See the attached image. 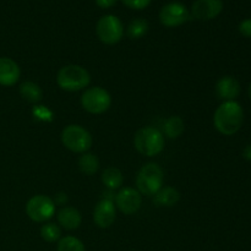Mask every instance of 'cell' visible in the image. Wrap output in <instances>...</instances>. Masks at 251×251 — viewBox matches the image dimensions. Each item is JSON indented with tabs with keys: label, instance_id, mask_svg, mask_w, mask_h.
I'll use <instances>...</instances> for the list:
<instances>
[{
	"label": "cell",
	"instance_id": "cell-11",
	"mask_svg": "<svg viewBox=\"0 0 251 251\" xmlns=\"http://www.w3.org/2000/svg\"><path fill=\"white\" fill-rule=\"evenodd\" d=\"M223 10L222 0H196L191 6L190 15L196 20L208 21L216 19Z\"/></svg>",
	"mask_w": 251,
	"mask_h": 251
},
{
	"label": "cell",
	"instance_id": "cell-16",
	"mask_svg": "<svg viewBox=\"0 0 251 251\" xmlns=\"http://www.w3.org/2000/svg\"><path fill=\"white\" fill-rule=\"evenodd\" d=\"M153 196V203L157 207H172L180 200V193L172 186H163Z\"/></svg>",
	"mask_w": 251,
	"mask_h": 251
},
{
	"label": "cell",
	"instance_id": "cell-20",
	"mask_svg": "<svg viewBox=\"0 0 251 251\" xmlns=\"http://www.w3.org/2000/svg\"><path fill=\"white\" fill-rule=\"evenodd\" d=\"M78 168L86 176H93L100 169V159L96 154L85 152L78 159Z\"/></svg>",
	"mask_w": 251,
	"mask_h": 251
},
{
	"label": "cell",
	"instance_id": "cell-26",
	"mask_svg": "<svg viewBox=\"0 0 251 251\" xmlns=\"http://www.w3.org/2000/svg\"><path fill=\"white\" fill-rule=\"evenodd\" d=\"M33 112L34 114H36V117L41 118V119L43 120H47L48 119V117H51V113L49 112L46 107H43V105H39V107L34 108Z\"/></svg>",
	"mask_w": 251,
	"mask_h": 251
},
{
	"label": "cell",
	"instance_id": "cell-18",
	"mask_svg": "<svg viewBox=\"0 0 251 251\" xmlns=\"http://www.w3.org/2000/svg\"><path fill=\"white\" fill-rule=\"evenodd\" d=\"M20 95L29 103H38L43 98L41 87L32 81H25L20 85Z\"/></svg>",
	"mask_w": 251,
	"mask_h": 251
},
{
	"label": "cell",
	"instance_id": "cell-13",
	"mask_svg": "<svg viewBox=\"0 0 251 251\" xmlns=\"http://www.w3.org/2000/svg\"><path fill=\"white\" fill-rule=\"evenodd\" d=\"M20 75H21V70L16 61L6 56L0 58V85L5 87H11L16 85L17 81L20 80Z\"/></svg>",
	"mask_w": 251,
	"mask_h": 251
},
{
	"label": "cell",
	"instance_id": "cell-19",
	"mask_svg": "<svg viewBox=\"0 0 251 251\" xmlns=\"http://www.w3.org/2000/svg\"><path fill=\"white\" fill-rule=\"evenodd\" d=\"M163 130L166 136H168L169 139H178L183 135L184 130H185V124L180 117L173 115L164 122Z\"/></svg>",
	"mask_w": 251,
	"mask_h": 251
},
{
	"label": "cell",
	"instance_id": "cell-17",
	"mask_svg": "<svg viewBox=\"0 0 251 251\" xmlns=\"http://www.w3.org/2000/svg\"><path fill=\"white\" fill-rule=\"evenodd\" d=\"M102 183L109 190H117V189L122 188L123 183H124L123 173L115 167H109L102 173Z\"/></svg>",
	"mask_w": 251,
	"mask_h": 251
},
{
	"label": "cell",
	"instance_id": "cell-10",
	"mask_svg": "<svg viewBox=\"0 0 251 251\" xmlns=\"http://www.w3.org/2000/svg\"><path fill=\"white\" fill-rule=\"evenodd\" d=\"M115 205L124 215H134L142 205V196L137 189L123 188L115 195Z\"/></svg>",
	"mask_w": 251,
	"mask_h": 251
},
{
	"label": "cell",
	"instance_id": "cell-12",
	"mask_svg": "<svg viewBox=\"0 0 251 251\" xmlns=\"http://www.w3.org/2000/svg\"><path fill=\"white\" fill-rule=\"evenodd\" d=\"M115 218H117V212H115L114 202L108 199H102L96 205L95 211H93V221L96 226L105 229L115 222Z\"/></svg>",
	"mask_w": 251,
	"mask_h": 251
},
{
	"label": "cell",
	"instance_id": "cell-7",
	"mask_svg": "<svg viewBox=\"0 0 251 251\" xmlns=\"http://www.w3.org/2000/svg\"><path fill=\"white\" fill-rule=\"evenodd\" d=\"M96 33L104 44H117L124 36V26L119 17L114 15H104L100 17L96 26Z\"/></svg>",
	"mask_w": 251,
	"mask_h": 251
},
{
	"label": "cell",
	"instance_id": "cell-30",
	"mask_svg": "<svg viewBox=\"0 0 251 251\" xmlns=\"http://www.w3.org/2000/svg\"><path fill=\"white\" fill-rule=\"evenodd\" d=\"M248 92H249V97H250V100H251V83H250V86H249V91H248Z\"/></svg>",
	"mask_w": 251,
	"mask_h": 251
},
{
	"label": "cell",
	"instance_id": "cell-23",
	"mask_svg": "<svg viewBox=\"0 0 251 251\" xmlns=\"http://www.w3.org/2000/svg\"><path fill=\"white\" fill-rule=\"evenodd\" d=\"M58 251H86L85 245L78 238L68 235L58 242Z\"/></svg>",
	"mask_w": 251,
	"mask_h": 251
},
{
	"label": "cell",
	"instance_id": "cell-2",
	"mask_svg": "<svg viewBox=\"0 0 251 251\" xmlns=\"http://www.w3.org/2000/svg\"><path fill=\"white\" fill-rule=\"evenodd\" d=\"M56 82L61 90L68 92H77L90 85L91 75L83 66L69 64L59 70Z\"/></svg>",
	"mask_w": 251,
	"mask_h": 251
},
{
	"label": "cell",
	"instance_id": "cell-1",
	"mask_svg": "<svg viewBox=\"0 0 251 251\" xmlns=\"http://www.w3.org/2000/svg\"><path fill=\"white\" fill-rule=\"evenodd\" d=\"M244 122V112L242 105L235 100L223 102L216 109L213 124L218 132L226 136L237 134Z\"/></svg>",
	"mask_w": 251,
	"mask_h": 251
},
{
	"label": "cell",
	"instance_id": "cell-28",
	"mask_svg": "<svg viewBox=\"0 0 251 251\" xmlns=\"http://www.w3.org/2000/svg\"><path fill=\"white\" fill-rule=\"evenodd\" d=\"M68 202V196L65 195L64 193H60L56 195V200H55V205H64V203Z\"/></svg>",
	"mask_w": 251,
	"mask_h": 251
},
{
	"label": "cell",
	"instance_id": "cell-27",
	"mask_svg": "<svg viewBox=\"0 0 251 251\" xmlns=\"http://www.w3.org/2000/svg\"><path fill=\"white\" fill-rule=\"evenodd\" d=\"M118 0H96V4L100 7V9H109V7L114 6L117 4Z\"/></svg>",
	"mask_w": 251,
	"mask_h": 251
},
{
	"label": "cell",
	"instance_id": "cell-5",
	"mask_svg": "<svg viewBox=\"0 0 251 251\" xmlns=\"http://www.w3.org/2000/svg\"><path fill=\"white\" fill-rule=\"evenodd\" d=\"M61 141L66 149L75 153H85L92 146V136L90 131L76 124L64 127L61 132Z\"/></svg>",
	"mask_w": 251,
	"mask_h": 251
},
{
	"label": "cell",
	"instance_id": "cell-3",
	"mask_svg": "<svg viewBox=\"0 0 251 251\" xmlns=\"http://www.w3.org/2000/svg\"><path fill=\"white\" fill-rule=\"evenodd\" d=\"M163 169L157 163L145 164L136 176V186L141 195L153 196L163 188Z\"/></svg>",
	"mask_w": 251,
	"mask_h": 251
},
{
	"label": "cell",
	"instance_id": "cell-29",
	"mask_svg": "<svg viewBox=\"0 0 251 251\" xmlns=\"http://www.w3.org/2000/svg\"><path fill=\"white\" fill-rule=\"evenodd\" d=\"M243 157H244V159H247V161L251 162V145H248V146H245V149L243 150Z\"/></svg>",
	"mask_w": 251,
	"mask_h": 251
},
{
	"label": "cell",
	"instance_id": "cell-15",
	"mask_svg": "<svg viewBox=\"0 0 251 251\" xmlns=\"http://www.w3.org/2000/svg\"><path fill=\"white\" fill-rule=\"evenodd\" d=\"M58 217V222L64 229L66 230H75L80 227L81 222H82V217H81L80 211L76 210L75 207L71 206H66L63 207L56 215Z\"/></svg>",
	"mask_w": 251,
	"mask_h": 251
},
{
	"label": "cell",
	"instance_id": "cell-6",
	"mask_svg": "<svg viewBox=\"0 0 251 251\" xmlns=\"http://www.w3.org/2000/svg\"><path fill=\"white\" fill-rule=\"evenodd\" d=\"M81 105L91 114H102L112 105V97L109 92L100 86L90 87L81 96Z\"/></svg>",
	"mask_w": 251,
	"mask_h": 251
},
{
	"label": "cell",
	"instance_id": "cell-24",
	"mask_svg": "<svg viewBox=\"0 0 251 251\" xmlns=\"http://www.w3.org/2000/svg\"><path fill=\"white\" fill-rule=\"evenodd\" d=\"M125 6L132 10H144L151 4L152 0H120Z\"/></svg>",
	"mask_w": 251,
	"mask_h": 251
},
{
	"label": "cell",
	"instance_id": "cell-21",
	"mask_svg": "<svg viewBox=\"0 0 251 251\" xmlns=\"http://www.w3.org/2000/svg\"><path fill=\"white\" fill-rule=\"evenodd\" d=\"M149 22L147 20L142 19V17H137L134 19L129 24L126 29V34L130 39H140L144 36H146L149 32Z\"/></svg>",
	"mask_w": 251,
	"mask_h": 251
},
{
	"label": "cell",
	"instance_id": "cell-9",
	"mask_svg": "<svg viewBox=\"0 0 251 251\" xmlns=\"http://www.w3.org/2000/svg\"><path fill=\"white\" fill-rule=\"evenodd\" d=\"M190 11L179 1L168 2L159 11V21L166 27H178L190 20Z\"/></svg>",
	"mask_w": 251,
	"mask_h": 251
},
{
	"label": "cell",
	"instance_id": "cell-14",
	"mask_svg": "<svg viewBox=\"0 0 251 251\" xmlns=\"http://www.w3.org/2000/svg\"><path fill=\"white\" fill-rule=\"evenodd\" d=\"M240 93V83L233 76H223L216 83V95L220 100H234Z\"/></svg>",
	"mask_w": 251,
	"mask_h": 251
},
{
	"label": "cell",
	"instance_id": "cell-4",
	"mask_svg": "<svg viewBox=\"0 0 251 251\" xmlns=\"http://www.w3.org/2000/svg\"><path fill=\"white\" fill-rule=\"evenodd\" d=\"M135 149L146 157H153L164 149V136L157 127L145 126L135 134Z\"/></svg>",
	"mask_w": 251,
	"mask_h": 251
},
{
	"label": "cell",
	"instance_id": "cell-25",
	"mask_svg": "<svg viewBox=\"0 0 251 251\" xmlns=\"http://www.w3.org/2000/svg\"><path fill=\"white\" fill-rule=\"evenodd\" d=\"M239 32L244 37L251 38V19L243 20L239 24Z\"/></svg>",
	"mask_w": 251,
	"mask_h": 251
},
{
	"label": "cell",
	"instance_id": "cell-8",
	"mask_svg": "<svg viewBox=\"0 0 251 251\" xmlns=\"http://www.w3.org/2000/svg\"><path fill=\"white\" fill-rule=\"evenodd\" d=\"M26 213L33 222L46 223L55 215V202L46 195H36L27 202Z\"/></svg>",
	"mask_w": 251,
	"mask_h": 251
},
{
	"label": "cell",
	"instance_id": "cell-22",
	"mask_svg": "<svg viewBox=\"0 0 251 251\" xmlns=\"http://www.w3.org/2000/svg\"><path fill=\"white\" fill-rule=\"evenodd\" d=\"M41 237L47 243H56L61 238V229L56 223L46 222L41 228Z\"/></svg>",
	"mask_w": 251,
	"mask_h": 251
}]
</instances>
